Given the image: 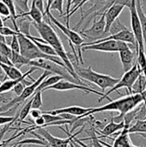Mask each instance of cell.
<instances>
[{"label":"cell","mask_w":146,"mask_h":147,"mask_svg":"<svg viewBox=\"0 0 146 147\" xmlns=\"http://www.w3.org/2000/svg\"><path fill=\"white\" fill-rule=\"evenodd\" d=\"M32 24L34 26L35 29L40 34L41 38L47 44H49L51 47H52L54 48L57 55L62 59V61L65 65L68 71L71 74V76L74 77L76 79L82 81L77 74L75 68L72 65V63L71 62V59H70V58H69V56H68V54H67V53H66V51L63 46L62 41L60 40L59 37L58 36V34H56V32L54 31L52 27L44 21L42 22H40V23L33 22Z\"/></svg>","instance_id":"1"},{"label":"cell","mask_w":146,"mask_h":147,"mask_svg":"<svg viewBox=\"0 0 146 147\" xmlns=\"http://www.w3.org/2000/svg\"><path fill=\"white\" fill-rule=\"evenodd\" d=\"M146 99V93H137V94H131L129 96L121 97L118 100L111 101L109 103L98 107V108H92V109L88 112L84 117L89 116L93 114L100 113V112H105V111H117L120 113V115L114 118V120H120L123 121L126 115H127L129 112L134 110L138 108L139 105H140Z\"/></svg>","instance_id":"2"},{"label":"cell","mask_w":146,"mask_h":147,"mask_svg":"<svg viewBox=\"0 0 146 147\" xmlns=\"http://www.w3.org/2000/svg\"><path fill=\"white\" fill-rule=\"evenodd\" d=\"M17 36L20 43V53L28 60H34L39 59H48L66 68L65 65L59 56H51L42 53L32 40L20 32L18 33Z\"/></svg>","instance_id":"3"},{"label":"cell","mask_w":146,"mask_h":147,"mask_svg":"<svg viewBox=\"0 0 146 147\" xmlns=\"http://www.w3.org/2000/svg\"><path fill=\"white\" fill-rule=\"evenodd\" d=\"M75 71L80 79H83L95 84L96 85L100 87L102 91L106 90L108 88H113L120 80V78H113L109 75H105L95 71L92 69L91 65L87 68L77 66Z\"/></svg>","instance_id":"4"},{"label":"cell","mask_w":146,"mask_h":147,"mask_svg":"<svg viewBox=\"0 0 146 147\" xmlns=\"http://www.w3.org/2000/svg\"><path fill=\"white\" fill-rule=\"evenodd\" d=\"M141 73H142V70L139 67L138 62H136L135 65H133V67L130 71L125 72L124 75L122 76V78H120L119 82L113 88H111L107 93H104V96L98 100V102H101L104 99H108L110 102L113 101L111 98L108 97V96L111 93L117 91L118 90L122 89V88H126L128 90V91L130 92V94H133V85L136 83V81L138 80V78H139V76L141 75Z\"/></svg>","instance_id":"5"},{"label":"cell","mask_w":146,"mask_h":147,"mask_svg":"<svg viewBox=\"0 0 146 147\" xmlns=\"http://www.w3.org/2000/svg\"><path fill=\"white\" fill-rule=\"evenodd\" d=\"M28 65L29 66H34V67H37V68H40V69H44L46 71H48L50 72H52V74H55V75H59V76H61L64 78V79L65 80H68V81H71V82H73V83H76V84H82V85H85V86H88L86 84H84L82 81H79L77 79H76L74 77L71 76V74L68 71V70L55 63V62H52L51 60H48V59H34V60H30L29 63H28Z\"/></svg>","instance_id":"6"},{"label":"cell","mask_w":146,"mask_h":147,"mask_svg":"<svg viewBox=\"0 0 146 147\" xmlns=\"http://www.w3.org/2000/svg\"><path fill=\"white\" fill-rule=\"evenodd\" d=\"M52 73L48 71H44L43 73L41 74V76L35 81H34V83H32L31 84L28 85L25 87L23 92L19 96H15L14 97L12 100H10L8 103L3 104L2 107H0V113H3V112H8L10 109H12L14 106L15 105H19L21 102H24L25 100H27L28 98L33 96L34 95V93L36 92L37 88L39 87V85L42 83V81L46 78L47 77L51 76Z\"/></svg>","instance_id":"7"},{"label":"cell","mask_w":146,"mask_h":147,"mask_svg":"<svg viewBox=\"0 0 146 147\" xmlns=\"http://www.w3.org/2000/svg\"><path fill=\"white\" fill-rule=\"evenodd\" d=\"M46 16L49 18L50 22H51L53 25H55L59 30H61V32L67 37V39H68L69 41H70V44H71V48H72L73 53H74V54H75L76 57H77V53H76L75 48L73 47L72 45H75V46L77 47V50H78V56H79V58H80L81 64H83V58H82V53H81V51H82L81 47H82L83 43H84V42H83V39L81 37V35H80L78 33H77L76 31L71 29L69 27H65V25H63L59 21H58V20L52 15L51 12H49V13L46 14Z\"/></svg>","instance_id":"8"},{"label":"cell","mask_w":146,"mask_h":147,"mask_svg":"<svg viewBox=\"0 0 146 147\" xmlns=\"http://www.w3.org/2000/svg\"><path fill=\"white\" fill-rule=\"evenodd\" d=\"M129 46L127 43L119 40H105L102 42H97L94 44H90L88 46H84L82 47L83 51H99V52H106V53H120L121 50L128 48Z\"/></svg>","instance_id":"9"},{"label":"cell","mask_w":146,"mask_h":147,"mask_svg":"<svg viewBox=\"0 0 146 147\" xmlns=\"http://www.w3.org/2000/svg\"><path fill=\"white\" fill-rule=\"evenodd\" d=\"M34 129L37 130V133L43 138L44 140H46V144L48 145V147H69L70 143L71 142V140L76 138V136L80 134L82 132V130H79L78 132H77L76 134H70L68 138L66 139H60V138H57V137H54L52 136L46 128L44 127H36L34 128H32V129H28L27 131H34Z\"/></svg>","instance_id":"10"},{"label":"cell","mask_w":146,"mask_h":147,"mask_svg":"<svg viewBox=\"0 0 146 147\" xmlns=\"http://www.w3.org/2000/svg\"><path fill=\"white\" fill-rule=\"evenodd\" d=\"M130 13H131V26L133 32L135 35L137 43H138V50H145V43H144V38H143V31H142V25L141 21L137 10V4L136 0H133L132 5L130 7ZM138 52V51H137Z\"/></svg>","instance_id":"11"},{"label":"cell","mask_w":146,"mask_h":147,"mask_svg":"<svg viewBox=\"0 0 146 147\" xmlns=\"http://www.w3.org/2000/svg\"><path fill=\"white\" fill-rule=\"evenodd\" d=\"M105 28H106V22L103 13L101 15V17L98 20L96 19V16L94 17L93 25L91 26V28L82 30L81 34H83L85 37L89 39L97 40L105 37Z\"/></svg>","instance_id":"12"},{"label":"cell","mask_w":146,"mask_h":147,"mask_svg":"<svg viewBox=\"0 0 146 147\" xmlns=\"http://www.w3.org/2000/svg\"><path fill=\"white\" fill-rule=\"evenodd\" d=\"M59 90V91H66V90H83L86 93H93V94H96L97 96H100L101 97H102L104 96V93H102V92H99V91H96L88 86H85V85H82V84H76V83H73V82H71V81H68V80H65V79H62L60 80L59 82H58L57 84L46 88L45 90Z\"/></svg>","instance_id":"13"},{"label":"cell","mask_w":146,"mask_h":147,"mask_svg":"<svg viewBox=\"0 0 146 147\" xmlns=\"http://www.w3.org/2000/svg\"><path fill=\"white\" fill-rule=\"evenodd\" d=\"M119 40V41H123V42H126V43L132 44L136 48V50L138 51V43H137L135 35H134L133 32L131 31L129 28L126 29V30H123V31H121L120 33H117V34H112V35H108V36L104 37L102 39L95 40V41L84 42V43H83L81 48L83 47H84V46H88V45H90V44H94V43H97V42H102V41H105V40Z\"/></svg>","instance_id":"14"},{"label":"cell","mask_w":146,"mask_h":147,"mask_svg":"<svg viewBox=\"0 0 146 147\" xmlns=\"http://www.w3.org/2000/svg\"><path fill=\"white\" fill-rule=\"evenodd\" d=\"M92 109V108H83L80 106H71L66 108H61L51 111H44L43 114H51V115H61V114H69L71 115L76 116V118L82 119L84 118L85 115L89 112Z\"/></svg>","instance_id":"15"},{"label":"cell","mask_w":146,"mask_h":147,"mask_svg":"<svg viewBox=\"0 0 146 147\" xmlns=\"http://www.w3.org/2000/svg\"><path fill=\"white\" fill-rule=\"evenodd\" d=\"M123 5L118 4V3H114L112 4L109 8L106 9L104 12V16H105V22H106V28H105V35L108 33L111 25L113 22L119 18V16L124 9Z\"/></svg>","instance_id":"16"},{"label":"cell","mask_w":146,"mask_h":147,"mask_svg":"<svg viewBox=\"0 0 146 147\" xmlns=\"http://www.w3.org/2000/svg\"><path fill=\"white\" fill-rule=\"evenodd\" d=\"M120 61L123 66V70L125 72L130 71L135 64L134 63V58H135V53L130 48H126L124 50H121L120 53Z\"/></svg>","instance_id":"17"},{"label":"cell","mask_w":146,"mask_h":147,"mask_svg":"<svg viewBox=\"0 0 146 147\" xmlns=\"http://www.w3.org/2000/svg\"><path fill=\"white\" fill-rule=\"evenodd\" d=\"M130 126L126 125V127L121 130L120 134L114 141V145L112 147H133L134 145L132 143L130 139V134L128 132V128Z\"/></svg>","instance_id":"18"},{"label":"cell","mask_w":146,"mask_h":147,"mask_svg":"<svg viewBox=\"0 0 146 147\" xmlns=\"http://www.w3.org/2000/svg\"><path fill=\"white\" fill-rule=\"evenodd\" d=\"M36 69H38V68H37V67L32 66L28 71H26V72L23 74L22 78H21L20 79H16V80L9 79V80H5V81H3V82L0 84V94L6 93V92L9 91L10 90H12V89L14 88V86H15L16 84H18V83L21 82V81L25 80V78H26L27 77H29V75H30L32 72H34Z\"/></svg>","instance_id":"19"},{"label":"cell","mask_w":146,"mask_h":147,"mask_svg":"<svg viewBox=\"0 0 146 147\" xmlns=\"http://www.w3.org/2000/svg\"><path fill=\"white\" fill-rule=\"evenodd\" d=\"M125 127H126V123L124 120L120 122H115L114 119L112 118L111 121L108 125H106L102 130L100 131V134L102 136H110L118 131H121Z\"/></svg>","instance_id":"20"},{"label":"cell","mask_w":146,"mask_h":147,"mask_svg":"<svg viewBox=\"0 0 146 147\" xmlns=\"http://www.w3.org/2000/svg\"><path fill=\"white\" fill-rule=\"evenodd\" d=\"M25 16H29L34 22H43V17H44V13L35 5V3L32 1L31 7L29 10L26 13L22 14H17V17H25Z\"/></svg>","instance_id":"21"},{"label":"cell","mask_w":146,"mask_h":147,"mask_svg":"<svg viewBox=\"0 0 146 147\" xmlns=\"http://www.w3.org/2000/svg\"><path fill=\"white\" fill-rule=\"evenodd\" d=\"M0 67L3 71L4 74L12 80L20 79L23 76V73H22L21 71L14 65H7V64L0 62Z\"/></svg>","instance_id":"22"},{"label":"cell","mask_w":146,"mask_h":147,"mask_svg":"<svg viewBox=\"0 0 146 147\" xmlns=\"http://www.w3.org/2000/svg\"><path fill=\"white\" fill-rule=\"evenodd\" d=\"M136 4H137V10L141 21V25H142V31H143V38H144V43H145V48L146 53V14H145L141 0H136Z\"/></svg>","instance_id":"23"},{"label":"cell","mask_w":146,"mask_h":147,"mask_svg":"<svg viewBox=\"0 0 146 147\" xmlns=\"http://www.w3.org/2000/svg\"><path fill=\"white\" fill-rule=\"evenodd\" d=\"M64 79L63 77L59 76V75H52L51 77H47L46 78H45L42 83L39 85V87L37 88L36 91H45V90L55 84H57L58 82H59L60 80Z\"/></svg>","instance_id":"24"},{"label":"cell","mask_w":146,"mask_h":147,"mask_svg":"<svg viewBox=\"0 0 146 147\" xmlns=\"http://www.w3.org/2000/svg\"><path fill=\"white\" fill-rule=\"evenodd\" d=\"M9 59H10L12 65L18 69H20V67H22V65H28V63L30 61L28 59H26L25 57H23L21 53H14V52H12Z\"/></svg>","instance_id":"25"},{"label":"cell","mask_w":146,"mask_h":147,"mask_svg":"<svg viewBox=\"0 0 146 147\" xmlns=\"http://www.w3.org/2000/svg\"><path fill=\"white\" fill-rule=\"evenodd\" d=\"M130 134H146V120H137L133 125H130L128 128Z\"/></svg>","instance_id":"26"},{"label":"cell","mask_w":146,"mask_h":147,"mask_svg":"<svg viewBox=\"0 0 146 147\" xmlns=\"http://www.w3.org/2000/svg\"><path fill=\"white\" fill-rule=\"evenodd\" d=\"M32 40L35 43V45L39 47V49L42 53H46L47 55H51V56H58L55 50H54V48L52 47H51L49 44L44 43V42H40V41L35 40Z\"/></svg>","instance_id":"27"},{"label":"cell","mask_w":146,"mask_h":147,"mask_svg":"<svg viewBox=\"0 0 146 147\" xmlns=\"http://www.w3.org/2000/svg\"><path fill=\"white\" fill-rule=\"evenodd\" d=\"M126 29H128V28H126V27L122 23V22H121L119 18H117V19L113 22V24L111 25L110 29H109V31H108V33L107 34H108V35H112V34L120 33V32H121V31H123V30H126Z\"/></svg>","instance_id":"28"},{"label":"cell","mask_w":146,"mask_h":147,"mask_svg":"<svg viewBox=\"0 0 146 147\" xmlns=\"http://www.w3.org/2000/svg\"><path fill=\"white\" fill-rule=\"evenodd\" d=\"M32 102H33V99L32 97L28 100V102H27V103L22 107V109H21L20 113H19V120L21 121H22L23 120H25L27 118V116L30 114V111L32 109Z\"/></svg>","instance_id":"29"},{"label":"cell","mask_w":146,"mask_h":147,"mask_svg":"<svg viewBox=\"0 0 146 147\" xmlns=\"http://www.w3.org/2000/svg\"><path fill=\"white\" fill-rule=\"evenodd\" d=\"M30 26H31V22L28 19L21 20L18 25V32L25 35H28L30 34Z\"/></svg>","instance_id":"30"},{"label":"cell","mask_w":146,"mask_h":147,"mask_svg":"<svg viewBox=\"0 0 146 147\" xmlns=\"http://www.w3.org/2000/svg\"><path fill=\"white\" fill-rule=\"evenodd\" d=\"M33 102H32V109H40L42 105H43V102H42V91H36L34 93V95L32 96Z\"/></svg>","instance_id":"31"},{"label":"cell","mask_w":146,"mask_h":147,"mask_svg":"<svg viewBox=\"0 0 146 147\" xmlns=\"http://www.w3.org/2000/svg\"><path fill=\"white\" fill-rule=\"evenodd\" d=\"M28 1L29 0H14L15 8L19 9V10L22 13H26L29 10L28 7Z\"/></svg>","instance_id":"32"},{"label":"cell","mask_w":146,"mask_h":147,"mask_svg":"<svg viewBox=\"0 0 146 147\" xmlns=\"http://www.w3.org/2000/svg\"><path fill=\"white\" fill-rule=\"evenodd\" d=\"M63 3L64 0H54L50 7V10H57L59 12L60 16H63L65 15L63 13Z\"/></svg>","instance_id":"33"},{"label":"cell","mask_w":146,"mask_h":147,"mask_svg":"<svg viewBox=\"0 0 146 147\" xmlns=\"http://www.w3.org/2000/svg\"><path fill=\"white\" fill-rule=\"evenodd\" d=\"M9 47H10V49H11L12 52H14V53H20V43H19V40H18L17 34L12 36Z\"/></svg>","instance_id":"34"},{"label":"cell","mask_w":146,"mask_h":147,"mask_svg":"<svg viewBox=\"0 0 146 147\" xmlns=\"http://www.w3.org/2000/svg\"><path fill=\"white\" fill-rule=\"evenodd\" d=\"M18 33L19 32L15 31V29L9 28L8 27H4V26L0 27V34H3V36H13L15 34L18 35Z\"/></svg>","instance_id":"35"},{"label":"cell","mask_w":146,"mask_h":147,"mask_svg":"<svg viewBox=\"0 0 146 147\" xmlns=\"http://www.w3.org/2000/svg\"><path fill=\"white\" fill-rule=\"evenodd\" d=\"M0 15L3 16L4 17H6V19L10 18L9 9L8 8V6L2 0H0Z\"/></svg>","instance_id":"36"},{"label":"cell","mask_w":146,"mask_h":147,"mask_svg":"<svg viewBox=\"0 0 146 147\" xmlns=\"http://www.w3.org/2000/svg\"><path fill=\"white\" fill-rule=\"evenodd\" d=\"M9 126H6V127H4L3 128H2L1 130H0V147H4L10 140H15L14 139V137H12L11 139H9V140H5L4 142L3 141V137L4 136V134H6V132L9 130Z\"/></svg>","instance_id":"37"},{"label":"cell","mask_w":146,"mask_h":147,"mask_svg":"<svg viewBox=\"0 0 146 147\" xmlns=\"http://www.w3.org/2000/svg\"><path fill=\"white\" fill-rule=\"evenodd\" d=\"M0 53L5 54L6 56H8L9 58H10L12 51L10 49V47L7 45V43L4 42H1L0 41Z\"/></svg>","instance_id":"38"},{"label":"cell","mask_w":146,"mask_h":147,"mask_svg":"<svg viewBox=\"0 0 146 147\" xmlns=\"http://www.w3.org/2000/svg\"><path fill=\"white\" fill-rule=\"evenodd\" d=\"M16 120V117L13 116H4L0 115V126L1 125H6L8 123H12Z\"/></svg>","instance_id":"39"},{"label":"cell","mask_w":146,"mask_h":147,"mask_svg":"<svg viewBox=\"0 0 146 147\" xmlns=\"http://www.w3.org/2000/svg\"><path fill=\"white\" fill-rule=\"evenodd\" d=\"M89 1H91V0H83V1H82V3L79 4V6H78V7H77V8L75 10H73V11L70 12L69 16L66 17V27H69V21H70V17H71V16H72V15H73V14H74V13H75V12H76V11L78 9H82V8H83V6L85 3H87L88 2H89Z\"/></svg>","instance_id":"40"},{"label":"cell","mask_w":146,"mask_h":147,"mask_svg":"<svg viewBox=\"0 0 146 147\" xmlns=\"http://www.w3.org/2000/svg\"><path fill=\"white\" fill-rule=\"evenodd\" d=\"M42 115H43V114H42V111H40V109H31V111H30V115H31V117L34 118V120L37 119V118H39V117H40Z\"/></svg>","instance_id":"41"},{"label":"cell","mask_w":146,"mask_h":147,"mask_svg":"<svg viewBox=\"0 0 146 147\" xmlns=\"http://www.w3.org/2000/svg\"><path fill=\"white\" fill-rule=\"evenodd\" d=\"M34 123L36 125V127H42L46 125V121L43 117V115H41L40 117L37 118L34 120Z\"/></svg>","instance_id":"42"},{"label":"cell","mask_w":146,"mask_h":147,"mask_svg":"<svg viewBox=\"0 0 146 147\" xmlns=\"http://www.w3.org/2000/svg\"><path fill=\"white\" fill-rule=\"evenodd\" d=\"M33 2L35 3V5L44 13L45 16V7H44V1L43 0H33Z\"/></svg>","instance_id":"43"},{"label":"cell","mask_w":146,"mask_h":147,"mask_svg":"<svg viewBox=\"0 0 146 147\" xmlns=\"http://www.w3.org/2000/svg\"><path fill=\"white\" fill-rule=\"evenodd\" d=\"M82 1H83V0H72V3H71L72 7H71V12L73 11V10H75V9L79 6V4L82 3Z\"/></svg>","instance_id":"44"},{"label":"cell","mask_w":146,"mask_h":147,"mask_svg":"<svg viewBox=\"0 0 146 147\" xmlns=\"http://www.w3.org/2000/svg\"><path fill=\"white\" fill-rule=\"evenodd\" d=\"M71 3H72V0H66V12H65V16L66 17L69 16L70 12H71Z\"/></svg>","instance_id":"45"},{"label":"cell","mask_w":146,"mask_h":147,"mask_svg":"<svg viewBox=\"0 0 146 147\" xmlns=\"http://www.w3.org/2000/svg\"><path fill=\"white\" fill-rule=\"evenodd\" d=\"M53 1H54V0H47V2H46V9H45V16L50 12V7H51V5H52V3Z\"/></svg>","instance_id":"46"},{"label":"cell","mask_w":146,"mask_h":147,"mask_svg":"<svg viewBox=\"0 0 146 147\" xmlns=\"http://www.w3.org/2000/svg\"><path fill=\"white\" fill-rule=\"evenodd\" d=\"M70 146H71V147H76L75 146H74V145H73V144H72V143H71V142L70 143Z\"/></svg>","instance_id":"47"},{"label":"cell","mask_w":146,"mask_h":147,"mask_svg":"<svg viewBox=\"0 0 146 147\" xmlns=\"http://www.w3.org/2000/svg\"><path fill=\"white\" fill-rule=\"evenodd\" d=\"M3 113H0V115H3Z\"/></svg>","instance_id":"48"},{"label":"cell","mask_w":146,"mask_h":147,"mask_svg":"<svg viewBox=\"0 0 146 147\" xmlns=\"http://www.w3.org/2000/svg\"><path fill=\"white\" fill-rule=\"evenodd\" d=\"M2 84V83H1V81H0V84Z\"/></svg>","instance_id":"49"},{"label":"cell","mask_w":146,"mask_h":147,"mask_svg":"<svg viewBox=\"0 0 146 147\" xmlns=\"http://www.w3.org/2000/svg\"><path fill=\"white\" fill-rule=\"evenodd\" d=\"M133 147H138V146H133Z\"/></svg>","instance_id":"50"},{"label":"cell","mask_w":146,"mask_h":147,"mask_svg":"<svg viewBox=\"0 0 146 147\" xmlns=\"http://www.w3.org/2000/svg\"><path fill=\"white\" fill-rule=\"evenodd\" d=\"M140 147H145V146H140Z\"/></svg>","instance_id":"51"},{"label":"cell","mask_w":146,"mask_h":147,"mask_svg":"<svg viewBox=\"0 0 146 147\" xmlns=\"http://www.w3.org/2000/svg\"><path fill=\"white\" fill-rule=\"evenodd\" d=\"M0 68H1V67H0Z\"/></svg>","instance_id":"52"}]
</instances>
